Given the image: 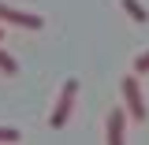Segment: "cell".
I'll list each match as a JSON object with an SVG mask.
<instances>
[{"instance_id": "3957f363", "label": "cell", "mask_w": 149, "mask_h": 145, "mask_svg": "<svg viewBox=\"0 0 149 145\" xmlns=\"http://www.w3.org/2000/svg\"><path fill=\"white\" fill-rule=\"evenodd\" d=\"M0 26H22V30H45V19L37 11H22L15 4L0 0Z\"/></svg>"}, {"instance_id": "9c48e42d", "label": "cell", "mask_w": 149, "mask_h": 145, "mask_svg": "<svg viewBox=\"0 0 149 145\" xmlns=\"http://www.w3.org/2000/svg\"><path fill=\"white\" fill-rule=\"evenodd\" d=\"M0 37H4V26H0Z\"/></svg>"}, {"instance_id": "ba28073f", "label": "cell", "mask_w": 149, "mask_h": 145, "mask_svg": "<svg viewBox=\"0 0 149 145\" xmlns=\"http://www.w3.org/2000/svg\"><path fill=\"white\" fill-rule=\"evenodd\" d=\"M19 142H22L19 127H0V145H19Z\"/></svg>"}, {"instance_id": "8992f818", "label": "cell", "mask_w": 149, "mask_h": 145, "mask_svg": "<svg viewBox=\"0 0 149 145\" xmlns=\"http://www.w3.org/2000/svg\"><path fill=\"white\" fill-rule=\"evenodd\" d=\"M0 74H8V78H15L19 74V60L11 52H4V49H0Z\"/></svg>"}, {"instance_id": "5b68a950", "label": "cell", "mask_w": 149, "mask_h": 145, "mask_svg": "<svg viewBox=\"0 0 149 145\" xmlns=\"http://www.w3.org/2000/svg\"><path fill=\"white\" fill-rule=\"evenodd\" d=\"M119 8H123V15H127L130 22H138V26L149 22V8L142 4V0H119Z\"/></svg>"}, {"instance_id": "277c9868", "label": "cell", "mask_w": 149, "mask_h": 145, "mask_svg": "<svg viewBox=\"0 0 149 145\" xmlns=\"http://www.w3.org/2000/svg\"><path fill=\"white\" fill-rule=\"evenodd\" d=\"M127 123L130 115L123 108H112L104 115V145H127Z\"/></svg>"}, {"instance_id": "6da1fadb", "label": "cell", "mask_w": 149, "mask_h": 145, "mask_svg": "<svg viewBox=\"0 0 149 145\" xmlns=\"http://www.w3.org/2000/svg\"><path fill=\"white\" fill-rule=\"evenodd\" d=\"M74 101H78V78H63L60 89H56V101H52V112H49V127L52 130H63L71 123V112H74Z\"/></svg>"}, {"instance_id": "52a82bcc", "label": "cell", "mask_w": 149, "mask_h": 145, "mask_svg": "<svg viewBox=\"0 0 149 145\" xmlns=\"http://www.w3.org/2000/svg\"><path fill=\"white\" fill-rule=\"evenodd\" d=\"M130 74H138V78H146V74H149V49L134 56V63H130Z\"/></svg>"}, {"instance_id": "7a4b0ae2", "label": "cell", "mask_w": 149, "mask_h": 145, "mask_svg": "<svg viewBox=\"0 0 149 145\" xmlns=\"http://www.w3.org/2000/svg\"><path fill=\"white\" fill-rule=\"evenodd\" d=\"M119 93H123V112L130 115V123H146L149 119V104H146L142 78H138V74H127V78L119 82Z\"/></svg>"}]
</instances>
